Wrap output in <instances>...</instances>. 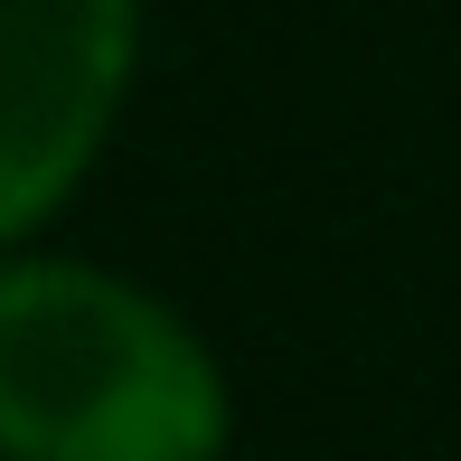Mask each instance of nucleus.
<instances>
[{"mask_svg": "<svg viewBox=\"0 0 461 461\" xmlns=\"http://www.w3.org/2000/svg\"><path fill=\"white\" fill-rule=\"evenodd\" d=\"M236 386L160 292L67 255L0 264V461H226Z\"/></svg>", "mask_w": 461, "mask_h": 461, "instance_id": "f257e3e1", "label": "nucleus"}, {"mask_svg": "<svg viewBox=\"0 0 461 461\" xmlns=\"http://www.w3.org/2000/svg\"><path fill=\"white\" fill-rule=\"evenodd\" d=\"M141 57V0H0V245L95 170Z\"/></svg>", "mask_w": 461, "mask_h": 461, "instance_id": "f03ea898", "label": "nucleus"}]
</instances>
